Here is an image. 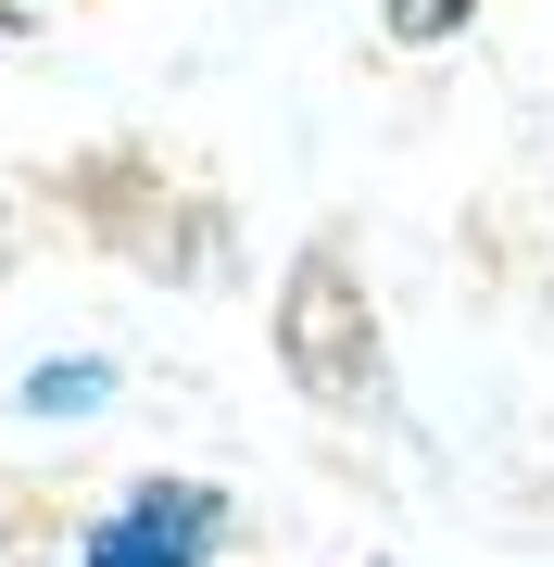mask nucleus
Listing matches in <instances>:
<instances>
[{
    "label": "nucleus",
    "instance_id": "3",
    "mask_svg": "<svg viewBox=\"0 0 554 567\" xmlns=\"http://www.w3.org/2000/svg\"><path fill=\"white\" fill-rule=\"evenodd\" d=\"M390 25H404V39H441V25H453V0H390Z\"/></svg>",
    "mask_w": 554,
    "mask_h": 567
},
{
    "label": "nucleus",
    "instance_id": "1",
    "mask_svg": "<svg viewBox=\"0 0 554 567\" xmlns=\"http://www.w3.org/2000/svg\"><path fill=\"white\" fill-rule=\"evenodd\" d=\"M353 328H366V303H353V265H341V252H303V278H290V303H278V353L303 365L315 404H353V391H366Z\"/></svg>",
    "mask_w": 554,
    "mask_h": 567
},
{
    "label": "nucleus",
    "instance_id": "2",
    "mask_svg": "<svg viewBox=\"0 0 554 567\" xmlns=\"http://www.w3.org/2000/svg\"><path fill=\"white\" fill-rule=\"evenodd\" d=\"M202 529H215V492H139L88 543V567H202Z\"/></svg>",
    "mask_w": 554,
    "mask_h": 567
}]
</instances>
